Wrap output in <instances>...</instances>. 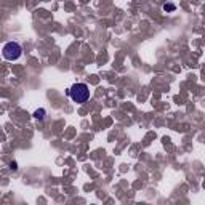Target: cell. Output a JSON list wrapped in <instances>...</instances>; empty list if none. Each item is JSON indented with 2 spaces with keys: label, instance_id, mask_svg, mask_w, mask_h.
<instances>
[{
  "label": "cell",
  "instance_id": "4",
  "mask_svg": "<svg viewBox=\"0 0 205 205\" xmlns=\"http://www.w3.org/2000/svg\"><path fill=\"white\" fill-rule=\"evenodd\" d=\"M164 8H165V10H175V7H173V5H165Z\"/></svg>",
  "mask_w": 205,
  "mask_h": 205
},
{
  "label": "cell",
  "instance_id": "2",
  "mask_svg": "<svg viewBox=\"0 0 205 205\" xmlns=\"http://www.w3.org/2000/svg\"><path fill=\"white\" fill-rule=\"evenodd\" d=\"M3 58L5 59H8V61H16L21 55H23V48H21L19 43H16V42H8V43H5V47H3Z\"/></svg>",
  "mask_w": 205,
  "mask_h": 205
},
{
  "label": "cell",
  "instance_id": "1",
  "mask_svg": "<svg viewBox=\"0 0 205 205\" xmlns=\"http://www.w3.org/2000/svg\"><path fill=\"white\" fill-rule=\"evenodd\" d=\"M69 96L72 98V101L79 103V104L87 103L88 98H90V88H88L87 84H75V85L71 87Z\"/></svg>",
  "mask_w": 205,
  "mask_h": 205
},
{
  "label": "cell",
  "instance_id": "3",
  "mask_svg": "<svg viewBox=\"0 0 205 205\" xmlns=\"http://www.w3.org/2000/svg\"><path fill=\"white\" fill-rule=\"evenodd\" d=\"M43 114H45V111H43V109H40V111H35V114H34V117L35 119H43Z\"/></svg>",
  "mask_w": 205,
  "mask_h": 205
}]
</instances>
